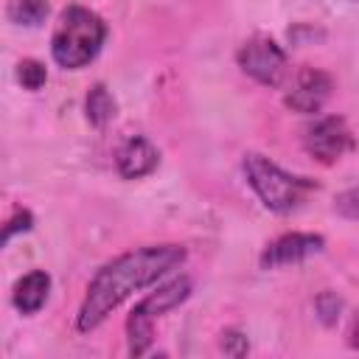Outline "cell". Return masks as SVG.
I'll return each instance as SVG.
<instances>
[{"mask_svg": "<svg viewBox=\"0 0 359 359\" xmlns=\"http://www.w3.org/2000/svg\"><path fill=\"white\" fill-rule=\"evenodd\" d=\"M17 79H20V84H22L25 90H39V87L45 84V79H48V70H45V65L36 62V59H22V62L17 65Z\"/></svg>", "mask_w": 359, "mask_h": 359, "instance_id": "13", "label": "cell"}, {"mask_svg": "<svg viewBox=\"0 0 359 359\" xmlns=\"http://www.w3.org/2000/svg\"><path fill=\"white\" fill-rule=\"evenodd\" d=\"M6 14L17 25H39L48 17V0H8Z\"/></svg>", "mask_w": 359, "mask_h": 359, "instance_id": "12", "label": "cell"}, {"mask_svg": "<svg viewBox=\"0 0 359 359\" xmlns=\"http://www.w3.org/2000/svg\"><path fill=\"white\" fill-rule=\"evenodd\" d=\"M182 261H185V247L180 244L137 247L112 258L87 283V292L76 317V328L81 334L98 328L132 292L151 286L157 278L177 269Z\"/></svg>", "mask_w": 359, "mask_h": 359, "instance_id": "1", "label": "cell"}, {"mask_svg": "<svg viewBox=\"0 0 359 359\" xmlns=\"http://www.w3.org/2000/svg\"><path fill=\"white\" fill-rule=\"evenodd\" d=\"M191 294V278L180 275L171 278L168 283H163L160 289H154L151 294H146L126 317V337H129V353L132 356H143L151 348V337H154V320L163 317L165 311L177 309L180 303H185Z\"/></svg>", "mask_w": 359, "mask_h": 359, "instance_id": "4", "label": "cell"}, {"mask_svg": "<svg viewBox=\"0 0 359 359\" xmlns=\"http://www.w3.org/2000/svg\"><path fill=\"white\" fill-rule=\"evenodd\" d=\"M244 177L250 182V188L258 194V199L264 202V208L275 210V213H289L297 210L306 196L314 191V182L297 174L283 171L280 165H275L269 157L264 154H244Z\"/></svg>", "mask_w": 359, "mask_h": 359, "instance_id": "3", "label": "cell"}, {"mask_svg": "<svg viewBox=\"0 0 359 359\" xmlns=\"http://www.w3.org/2000/svg\"><path fill=\"white\" fill-rule=\"evenodd\" d=\"M84 107H87V121L93 126H104V123H109L115 118V98L109 95V90L104 84H93L90 87Z\"/></svg>", "mask_w": 359, "mask_h": 359, "instance_id": "11", "label": "cell"}, {"mask_svg": "<svg viewBox=\"0 0 359 359\" xmlns=\"http://www.w3.org/2000/svg\"><path fill=\"white\" fill-rule=\"evenodd\" d=\"M351 348H359V314H356V320H353V325H351Z\"/></svg>", "mask_w": 359, "mask_h": 359, "instance_id": "16", "label": "cell"}, {"mask_svg": "<svg viewBox=\"0 0 359 359\" xmlns=\"http://www.w3.org/2000/svg\"><path fill=\"white\" fill-rule=\"evenodd\" d=\"M48 292H50V275L45 269H34L28 275H22L17 283H14V292H11V303L17 311L22 314H36L45 300H48Z\"/></svg>", "mask_w": 359, "mask_h": 359, "instance_id": "10", "label": "cell"}, {"mask_svg": "<svg viewBox=\"0 0 359 359\" xmlns=\"http://www.w3.org/2000/svg\"><path fill=\"white\" fill-rule=\"evenodd\" d=\"M325 247V238L317 233H283L266 250L261 252V266L264 269H278V266H294L311 255H317Z\"/></svg>", "mask_w": 359, "mask_h": 359, "instance_id": "7", "label": "cell"}, {"mask_svg": "<svg viewBox=\"0 0 359 359\" xmlns=\"http://www.w3.org/2000/svg\"><path fill=\"white\" fill-rule=\"evenodd\" d=\"M222 348H224V353H233V356H244L250 351L247 339L238 331H224L222 334Z\"/></svg>", "mask_w": 359, "mask_h": 359, "instance_id": "15", "label": "cell"}, {"mask_svg": "<svg viewBox=\"0 0 359 359\" xmlns=\"http://www.w3.org/2000/svg\"><path fill=\"white\" fill-rule=\"evenodd\" d=\"M31 224H34L31 210L17 208V210L11 213V219L3 224V244H8V241L14 238V233H25V230H31Z\"/></svg>", "mask_w": 359, "mask_h": 359, "instance_id": "14", "label": "cell"}, {"mask_svg": "<svg viewBox=\"0 0 359 359\" xmlns=\"http://www.w3.org/2000/svg\"><path fill=\"white\" fill-rule=\"evenodd\" d=\"M303 146H306V151H309L314 160L331 165V163H337L339 157H345V154L353 149V135H351L345 118H339V115H325V118L314 121V123L306 129Z\"/></svg>", "mask_w": 359, "mask_h": 359, "instance_id": "6", "label": "cell"}, {"mask_svg": "<svg viewBox=\"0 0 359 359\" xmlns=\"http://www.w3.org/2000/svg\"><path fill=\"white\" fill-rule=\"evenodd\" d=\"M331 87H334V81L328 73H323L317 67H303L294 76L292 90L286 93V107L294 112H303V115L320 112L331 95Z\"/></svg>", "mask_w": 359, "mask_h": 359, "instance_id": "8", "label": "cell"}, {"mask_svg": "<svg viewBox=\"0 0 359 359\" xmlns=\"http://www.w3.org/2000/svg\"><path fill=\"white\" fill-rule=\"evenodd\" d=\"M236 59H238V67L247 76H252L258 84L278 87L283 81V76H286V53L272 36L258 34V36L247 39L238 48Z\"/></svg>", "mask_w": 359, "mask_h": 359, "instance_id": "5", "label": "cell"}, {"mask_svg": "<svg viewBox=\"0 0 359 359\" xmlns=\"http://www.w3.org/2000/svg\"><path fill=\"white\" fill-rule=\"evenodd\" d=\"M160 163V151L154 149V143L143 135H135L129 137L118 154H115V165H118V174L123 180H140L146 174H151Z\"/></svg>", "mask_w": 359, "mask_h": 359, "instance_id": "9", "label": "cell"}, {"mask_svg": "<svg viewBox=\"0 0 359 359\" xmlns=\"http://www.w3.org/2000/svg\"><path fill=\"white\" fill-rule=\"evenodd\" d=\"M104 39L107 25L95 11L84 6H67L59 14V22L50 36V56L59 67L79 70L98 56Z\"/></svg>", "mask_w": 359, "mask_h": 359, "instance_id": "2", "label": "cell"}]
</instances>
